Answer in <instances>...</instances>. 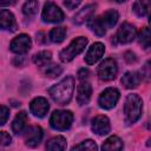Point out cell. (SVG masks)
Returning a JSON list of instances; mask_svg holds the SVG:
<instances>
[{
  "label": "cell",
  "instance_id": "d4e9b609",
  "mask_svg": "<svg viewBox=\"0 0 151 151\" xmlns=\"http://www.w3.org/2000/svg\"><path fill=\"white\" fill-rule=\"evenodd\" d=\"M39 7L38 0H27L22 6V13L26 17H33L37 14Z\"/></svg>",
  "mask_w": 151,
  "mask_h": 151
},
{
  "label": "cell",
  "instance_id": "7402d4cb",
  "mask_svg": "<svg viewBox=\"0 0 151 151\" xmlns=\"http://www.w3.org/2000/svg\"><path fill=\"white\" fill-rule=\"evenodd\" d=\"M101 149L103 150H109V151H112V150H122L123 149V142L117 136H111L110 138H107L103 143Z\"/></svg>",
  "mask_w": 151,
  "mask_h": 151
},
{
  "label": "cell",
  "instance_id": "f1b7e54d",
  "mask_svg": "<svg viewBox=\"0 0 151 151\" xmlns=\"http://www.w3.org/2000/svg\"><path fill=\"white\" fill-rule=\"evenodd\" d=\"M140 74H142V78H145L146 80L151 79V59L144 64Z\"/></svg>",
  "mask_w": 151,
  "mask_h": 151
},
{
  "label": "cell",
  "instance_id": "2e32d148",
  "mask_svg": "<svg viewBox=\"0 0 151 151\" xmlns=\"http://www.w3.org/2000/svg\"><path fill=\"white\" fill-rule=\"evenodd\" d=\"M91 94H92V87L88 83H81L78 86V96H77V100L79 105H86L90 99H91Z\"/></svg>",
  "mask_w": 151,
  "mask_h": 151
},
{
  "label": "cell",
  "instance_id": "603a6c76",
  "mask_svg": "<svg viewBox=\"0 0 151 151\" xmlns=\"http://www.w3.org/2000/svg\"><path fill=\"white\" fill-rule=\"evenodd\" d=\"M138 42L143 48L151 47V28H147V27L142 28L138 35Z\"/></svg>",
  "mask_w": 151,
  "mask_h": 151
},
{
  "label": "cell",
  "instance_id": "d6986e66",
  "mask_svg": "<svg viewBox=\"0 0 151 151\" xmlns=\"http://www.w3.org/2000/svg\"><path fill=\"white\" fill-rule=\"evenodd\" d=\"M132 9L138 17H145L151 12V0H137Z\"/></svg>",
  "mask_w": 151,
  "mask_h": 151
},
{
  "label": "cell",
  "instance_id": "7a4b0ae2",
  "mask_svg": "<svg viewBox=\"0 0 151 151\" xmlns=\"http://www.w3.org/2000/svg\"><path fill=\"white\" fill-rule=\"evenodd\" d=\"M118 12L114 9H109L98 18H93L88 21V28L93 31L97 35L103 37L106 29L112 28L118 21Z\"/></svg>",
  "mask_w": 151,
  "mask_h": 151
},
{
  "label": "cell",
  "instance_id": "277c9868",
  "mask_svg": "<svg viewBox=\"0 0 151 151\" xmlns=\"http://www.w3.org/2000/svg\"><path fill=\"white\" fill-rule=\"evenodd\" d=\"M86 45H87V38H85V37H79V38L73 39L71 41V44L60 52V54H59L60 60L63 63L71 61L76 55H78L79 53H81L84 51Z\"/></svg>",
  "mask_w": 151,
  "mask_h": 151
},
{
  "label": "cell",
  "instance_id": "4dcf8cb0",
  "mask_svg": "<svg viewBox=\"0 0 151 151\" xmlns=\"http://www.w3.org/2000/svg\"><path fill=\"white\" fill-rule=\"evenodd\" d=\"M80 2H81V0H64V5H65L68 9H74V8H77Z\"/></svg>",
  "mask_w": 151,
  "mask_h": 151
},
{
  "label": "cell",
  "instance_id": "5b68a950",
  "mask_svg": "<svg viewBox=\"0 0 151 151\" xmlns=\"http://www.w3.org/2000/svg\"><path fill=\"white\" fill-rule=\"evenodd\" d=\"M73 122V114L71 111H64V110H58L54 111L51 114L50 118V124L54 130L64 131L71 127Z\"/></svg>",
  "mask_w": 151,
  "mask_h": 151
},
{
  "label": "cell",
  "instance_id": "484cf974",
  "mask_svg": "<svg viewBox=\"0 0 151 151\" xmlns=\"http://www.w3.org/2000/svg\"><path fill=\"white\" fill-rule=\"evenodd\" d=\"M51 58H52V54L50 51H41V52L34 54L33 63L38 66H45L47 63L51 61Z\"/></svg>",
  "mask_w": 151,
  "mask_h": 151
},
{
  "label": "cell",
  "instance_id": "f546056e",
  "mask_svg": "<svg viewBox=\"0 0 151 151\" xmlns=\"http://www.w3.org/2000/svg\"><path fill=\"white\" fill-rule=\"evenodd\" d=\"M11 140H12V138H11V136L7 133V132H5V131H1L0 132V142H1V145H8V144H11Z\"/></svg>",
  "mask_w": 151,
  "mask_h": 151
},
{
  "label": "cell",
  "instance_id": "74e56055",
  "mask_svg": "<svg viewBox=\"0 0 151 151\" xmlns=\"http://www.w3.org/2000/svg\"><path fill=\"white\" fill-rule=\"evenodd\" d=\"M146 145H147V146H151V138H150V139L147 140V143H146Z\"/></svg>",
  "mask_w": 151,
  "mask_h": 151
},
{
  "label": "cell",
  "instance_id": "ab89813d",
  "mask_svg": "<svg viewBox=\"0 0 151 151\" xmlns=\"http://www.w3.org/2000/svg\"><path fill=\"white\" fill-rule=\"evenodd\" d=\"M150 25H151V17H150Z\"/></svg>",
  "mask_w": 151,
  "mask_h": 151
},
{
  "label": "cell",
  "instance_id": "3957f363",
  "mask_svg": "<svg viewBox=\"0 0 151 151\" xmlns=\"http://www.w3.org/2000/svg\"><path fill=\"white\" fill-rule=\"evenodd\" d=\"M142 110H143L142 99L137 94H129L124 104V113H125L126 124L136 123L142 114Z\"/></svg>",
  "mask_w": 151,
  "mask_h": 151
},
{
  "label": "cell",
  "instance_id": "9a60e30c",
  "mask_svg": "<svg viewBox=\"0 0 151 151\" xmlns=\"http://www.w3.org/2000/svg\"><path fill=\"white\" fill-rule=\"evenodd\" d=\"M0 26L2 29H8L11 32L17 31V22L13 14L7 9H1L0 12Z\"/></svg>",
  "mask_w": 151,
  "mask_h": 151
},
{
  "label": "cell",
  "instance_id": "cb8c5ba5",
  "mask_svg": "<svg viewBox=\"0 0 151 151\" xmlns=\"http://www.w3.org/2000/svg\"><path fill=\"white\" fill-rule=\"evenodd\" d=\"M65 35H66V28L65 27H55V28L51 29V32L48 34L50 40L52 42H55V44L64 41Z\"/></svg>",
  "mask_w": 151,
  "mask_h": 151
},
{
  "label": "cell",
  "instance_id": "4316f807",
  "mask_svg": "<svg viewBox=\"0 0 151 151\" xmlns=\"http://www.w3.org/2000/svg\"><path fill=\"white\" fill-rule=\"evenodd\" d=\"M61 72H63L61 66L55 65V64H53V65H48V66L45 68V71H44V73H45L47 77H50V78H55V77L60 76Z\"/></svg>",
  "mask_w": 151,
  "mask_h": 151
},
{
  "label": "cell",
  "instance_id": "9c48e42d",
  "mask_svg": "<svg viewBox=\"0 0 151 151\" xmlns=\"http://www.w3.org/2000/svg\"><path fill=\"white\" fill-rule=\"evenodd\" d=\"M32 45L31 38L27 34H19L11 41V51L18 54H24L29 51Z\"/></svg>",
  "mask_w": 151,
  "mask_h": 151
},
{
  "label": "cell",
  "instance_id": "8fae6325",
  "mask_svg": "<svg viewBox=\"0 0 151 151\" xmlns=\"http://www.w3.org/2000/svg\"><path fill=\"white\" fill-rule=\"evenodd\" d=\"M24 137H25V142L27 146L35 147L40 144L42 139V130L40 126H29L26 130Z\"/></svg>",
  "mask_w": 151,
  "mask_h": 151
},
{
  "label": "cell",
  "instance_id": "44dd1931",
  "mask_svg": "<svg viewBox=\"0 0 151 151\" xmlns=\"http://www.w3.org/2000/svg\"><path fill=\"white\" fill-rule=\"evenodd\" d=\"M47 150H53V151H61L66 149V139L63 136H57L52 138L47 144H46Z\"/></svg>",
  "mask_w": 151,
  "mask_h": 151
},
{
  "label": "cell",
  "instance_id": "8d00e7d4",
  "mask_svg": "<svg viewBox=\"0 0 151 151\" xmlns=\"http://www.w3.org/2000/svg\"><path fill=\"white\" fill-rule=\"evenodd\" d=\"M15 0H1V6H7V5H13Z\"/></svg>",
  "mask_w": 151,
  "mask_h": 151
},
{
  "label": "cell",
  "instance_id": "6da1fadb",
  "mask_svg": "<svg viewBox=\"0 0 151 151\" xmlns=\"http://www.w3.org/2000/svg\"><path fill=\"white\" fill-rule=\"evenodd\" d=\"M74 90V79L66 77L48 90L51 98L59 105H66L71 101Z\"/></svg>",
  "mask_w": 151,
  "mask_h": 151
},
{
  "label": "cell",
  "instance_id": "52a82bcc",
  "mask_svg": "<svg viewBox=\"0 0 151 151\" xmlns=\"http://www.w3.org/2000/svg\"><path fill=\"white\" fill-rule=\"evenodd\" d=\"M119 97H120V93H119V91L117 88L109 87V88L104 90V92L99 96L98 104H99V106L101 109L110 110V109L116 106L117 101L119 100Z\"/></svg>",
  "mask_w": 151,
  "mask_h": 151
},
{
  "label": "cell",
  "instance_id": "e575fe53",
  "mask_svg": "<svg viewBox=\"0 0 151 151\" xmlns=\"http://www.w3.org/2000/svg\"><path fill=\"white\" fill-rule=\"evenodd\" d=\"M24 61H25L24 57H15L14 60H13V64L15 66H22L24 65Z\"/></svg>",
  "mask_w": 151,
  "mask_h": 151
},
{
  "label": "cell",
  "instance_id": "f35d334b",
  "mask_svg": "<svg viewBox=\"0 0 151 151\" xmlns=\"http://www.w3.org/2000/svg\"><path fill=\"white\" fill-rule=\"evenodd\" d=\"M114 1H117V2H124V1H126V0H114Z\"/></svg>",
  "mask_w": 151,
  "mask_h": 151
},
{
  "label": "cell",
  "instance_id": "1f68e13d",
  "mask_svg": "<svg viewBox=\"0 0 151 151\" xmlns=\"http://www.w3.org/2000/svg\"><path fill=\"white\" fill-rule=\"evenodd\" d=\"M1 125H5V123L7 122V118H8V116H9V110L5 106V105H2L1 106Z\"/></svg>",
  "mask_w": 151,
  "mask_h": 151
},
{
  "label": "cell",
  "instance_id": "d590c367",
  "mask_svg": "<svg viewBox=\"0 0 151 151\" xmlns=\"http://www.w3.org/2000/svg\"><path fill=\"white\" fill-rule=\"evenodd\" d=\"M37 37H38V38H37V41H38V42H41V44H42V42H45V40H44L45 34H44L42 32H39V33L37 34Z\"/></svg>",
  "mask_w": 151,
  "mask_h": 151
},
{
  "label": "cell",
  "instance_id": "30bf717a",
  "mask_svg": "<svg viewBox=\"0 0 151 151\" xmlns=\"http://www.w3.org/2000/svg\"><path fill=\"white\" fill-rule=\"evenodd\" d=\"M136 33H137V31L133 25H131L129 22H124L118 28L116 37L120 44H127V42H131L136 38Z\"/></svg>",
  "mask_w": 151,
  "mask_h": 151
},
{
  "label": "cell",
  "instance_id": "5bb4252c",
  "mask_svg": "<svg viewBox=\"0 0 151 151\" xmlns=\"http://www.w3.org/2000/svg\"><path fill=\"white\" fill-rule=\"evenodd\" d=\"M104 52H105L104 45H103L101 42H94V44L88 48V51H87V53H86V55H85V61H86V64L93 65L94 63H97V61L101 58V55L104 54Z\"/></svg>",
  "mask_w": 151,
  "mask_h": 151
},
{
  "label": "cell",
  "instance_id": "ba28073f",
  "mask_svg": "<svg viewBox=\"0 0 151 151\" xmlns=\"http://www.w3.org/2000/svg\"><path fill=\"white\" fill-rule=\"evenodd\" d=\"M117 64L112 58H107L105 59L98 67V77L104 80V81H109L116 78L117 74Z\"/></svg>",
  "mask_w": 151,
  "mask_h": 151
},
{
  "label": "cell",
  "instance_id": "ac0fdd59",
  "mask_svg": "<svg viewBox=\"0 0 151 151\" xmlns=\"http://www.w3.org/2000/svg\"><path fill=\"white\" fill-rule=\"evenodd\" d=\"M142 74L138 72H126L122 78V84L126 88H134L140 84Z\"/></svg>",
  "mask_w": 151,
  "mask_h": 151
},
{
  "label": "cell",
  "instance_id": "ffe728a7",
  "mask_svg": "<svg viewBox=\"0 0 151 151\" xmlns=\"http://www.w3.org/2000/svg\"><path fill=\"white\" fill-rule=\"evenodd\" d=\"M26 123H27V113L25 111L19 112L15 116V118H14V120L12 123V130H13V132L17 133V134L18 133H21L24 131V129L26 127Z\"/></svg>",
  "mask_w": 151,
  "mask_h": 151
},
{
  "label": "cell",
  "instance_id": "7c38bea8",
  "mask_svg": "<svg viewBox=\"0 0 151 151\" xmlns=\"http://www.w3.org/2000/svg\"><path fill=\"white\" fill-rule=\"evenodd\" d=\"M48 109H50L48 101L44 97H37V98H34L31 101V105H29L31 112L35 117H38V118L45 117L46 113H47V111H48Z\"/></svg>",
  "mask_w": 151,
  "mask_h": 151
},
{
  "label": "cell",
  "instance_id": "8992f818",
  "mask_svg": "<svg viewBox=\"0 0 151 151\" xmlns=\"http://www.w3.org/2000/svg\"><path fill=\"white\" fill-rule=\"evenodd\" d=\"M41 18L46 22H61L64 20L63 11L52 1H47L44 5Z\"/></svg>",
  "mask_w": 151,
  "mask_h": 151
},
{
  "label": "cell",
  "instance_id": "836d02e7",
  "mask_svg": "<svg viewBox=\"0 0 151 151\" xmlns=\"http://www.w3.org/2000/svg\"><path fill=\"white\" fill-rule=\"evenodd\" d=\"M88 74H90L88 70H86V68H81V70H79V72H78V78H79L80 80H85V79L88 77Z\"/></svg>",
  "mask_w": 151,
  "mask_h": 151
},
{
  "label": "cell",
  "instance_id": "83f0119b",
  "mask_svg": "<svg viewBox=\"0 0 151 151\" xmlns=\"http://www.w3.org/2000/svg\"><path fill=\"white\" fill-rule=\"evenodd\" d=\"M97 149L98 147H97L96 143L93 140H91V139H86V140L81 142L80 144L74 145L72 147V150H97Z\"/></svg>",
  "mask_w": 151,
  "mask_h": 151
},
{
  "label": "cell",
  "instance_id": "d6a6232c",
  "mask_svg": "<svg viewBox=\"0 0 151 151\" xmlns=\"http://www.w3.org/2000/svg\"><path fill=\"white\" fill-rule=\"evenodd\" d=\"M124 58H125V60L129 63V64H132V63H136V60H137V58H136V54L133 53V52H125V54H124Z\"/></svg>",
  "mask_w": 151,
  "mask_h": 151
},
{
  "label": "cell",
  "instance_id": "e0dca14e",
  "mask_svg": "<svg viewBox=\"0 0 151 151\" xmlns=\"http://www.w3.org/2000/svg\"><path fill=\"white\" fill-rule=\"evenodd\" d=\"M94 11H96V5H87V6H85L84 8H81L74 15V18H73L74 24H77V25L84 24L85 21H87L92 17V14L94 13Z\"/></svg>",
  "mask_w": 151,
  "mask_h": 151
},
{
  "label": "cell",
  "instance_id": "4fadbf2b",
  "mask_svg": "<svg viewBox=\"0 0 151 151\" xmlns=\"http://www.w3.org/2000/svg\"><path fill=\"white\" fill-rule=\"evenodd\" d=\"M92 131L99 136H104V134H107L110 132V122H109V118L105 117V116H97L93 120H92Z\"/></svg>",
  "mask_w": 151,
  "mask_h": 151
}]
</instances>
